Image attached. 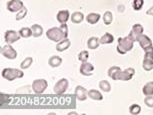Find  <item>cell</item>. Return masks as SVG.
<instances>
[{
	"mask_svg": "<svg viewBox=\"0 0 153 115\" xmlns=\"http://www.w3.org/2000/svg\"><path fill=\"white\" fill-rule=\"evenodd\" d=\"M88 97H90V98L93 100H102L103 99V95L98 90H96V89H91V90H89Z\"/></svg>",
	"mask_w": 153,
	"mask_h": 115,
	"instance_id": "cell-19",
	"label": "cell"
},
{
	"mask_svg": "<svg viewBox=\"0 0 153 115\" xmlns=\"http://www.w3.org/2000/svg\"><path fill=\"white\" fill-rule=\"evenodd\" d=\"M137 41L138 43H139L140 47L142 48V49H146V48L150 47V46H152V41L151 39L149 38L148 36L144 35V34H142V35H140L139 37L137 38Z\"/></svg>",
	"mask_w": 153,
	"mask_h": 115,
	"instance_id": "cell-12",
	"label": "cell"
},
{
	"mask_svg": "<svg viewBox=\"0 0 153 115\" xmlns=\"http://www.w3.org/2000/svg\"><path fill=\"white\" fill-rule=\"evenodd\" d=\"M118 70H121V69L118 67V66H112V67H110L108 69V76L109 77H111L112 75H113V74L116 72V71H118Z\"/></svg>",
	"mask_w": 153,
	"mask_h": 115,
	"instance_id": "cell-35",
	"label": "cell"
},
{
	"mask_svg": "<svg viewBox=\"0 0 153 115\" xmlns=\"http://www.w3.org/2000/svg\"><path fill=\"white\" fill-rule=\"evenodd\" d=\"M99 44H100L99 40H98L97 37H94V36L90 37V38L88 39V41H87L88 48H89V49H92V50H94V49H96V48H98Z\"/></svg>",
	"mask_w": 153,
	"mask_h": 115,
	"instance_id": "cell-17",
	"label": "cell"
},
{
	"mask_svg": "<svg viewBox=\"0 0 153 115\" xmlns=\"http://www.w3.org/2000/svg\"><path fill=\"white\" fill-rule=\"evenodd\" d=\"M32 63H33V59L31 58V57H27L26 59H24L21 62V64H20V67H21V69H27V68L30 67Z\"/></svg>",
	"mask_w": 153,
	"mask_h": 115,
	"instance_id": "cell-29",
	"label": "cell"
},
{
	"mask_svg": "<svg viewBox=\"0 0 153 115\" xmlns=\"http://www.w3.org/2000/svg\"><path fill=\"white\" fill-rule=\"evenodd\" d=\"M142 92L145 96L153 95V81H150L148 83H146V84L143 86Z\"/></svg>",
	"mask_w": 153,
	"mask_h": 115,
	"instance_id": "cell-21",
	"label": "cell"
},
{
	"mask_svg": "<svg viewBox=\"0 0 153 115\" xmlns=\"http://www.w3.org/2000/svg\"><path fill=\"white\" fill-rule=\"evenodd\" d=\"M144 4V0H133V9L134 10H140Z\"/></svg>",
	"mask_w": 153,
	"mask_h": 115,
	"instance_id": "cell-33",
	"label": "cell"
},
{
	"mask_svg": "<svg viewBox=\"0 0 153 115\" xmlns=\"http://www.w3.org/2000/svg\"><path fill=\"white\" fill-rule=\"evenodd\" d=\"M26 14H27V8L26 7H23L21 10L18 11V13H17V15H16V20H21L24 18L25 16H26Z\"/></svg>",
	"mask_w": 153,
	"mask_h": 115,
	"instance_id": "cell-32",
	"label": "cell"
},
{
	"mask_svg": "<svg viewBox=\"0 0 153 115\" xmlns=\"http://www.w3.org/2000/svg\"><path fill=\"white\" fill-rule=\"evenodd\" d=\"M88 96V92L87 90L82 87L81 85H78L76 88H75V97H76L77 100L79 101H84V100L87 98Z\"/></svg>",
	"mask_w": 153,
	"mask_h": 115,
	"instance_id": "cell-11",
	"label": "cell"
},
{
	"mask_svg": "<svg viewBox=\"0 0 153 115\" xmlns=\"http://www.w3.org/2000/svg\"><path fill=\"white\" fill-rule=\"evenodd\" d=\"M79 70H80V73H81L82 75L90 76V75H92V73H93V71H94V66L87 61L82 62L81 65H80Z\"/></svg>",
	"mask_w": 153,
	"mask_h": 115,
	"instance_id": "cell-10",
	"label": "cell"
},
{
	"mask_svg": "<svg viewBox=\"0 0 153 115\" xmlns=\"http://www.w3.org/2000/svg\"><path fill=\"white\" fill-rule=\"evenodd\" d=\"M70 40L67 39V38H65V39H63L61 40L60 42L57 43V45H56V50L58 51V52H62V51H64L66 49H68L69 47H70Z\"/></svg>",
	"mask_w": 153,
	"mask_h": 115,
	"instance_id": "cell-13",
	"label": "cell"
},
{
	"mask_svg": "<svg viewBox=\"0 0 153 115\" xmlns=\"http://www.w3.org/2000/svg\"><path fill=\"white\" fill-rule=\"evenodd\" d=\"M48 86V83L45 79H36L32 83V90L37 94L43 93Z\"/></svg>",
	"mask_w": 153,
	"mask_h": 115,
	"instance_id": "cell-5",
	"label": "cell"
},
{
	"mask_svg": "<svg viewBox=\"0 0 153 115\" xmlns=\"http://www.w3.org/2000/svg\"><path fill=\"white\" fill-rule=\"evenodd\" d=\"M142 67L145 71H151L153 69V60L144 58L143 63H142Z\"/></svg>",
	"mask_w": 153,
	"mask_h": 115,
	"instance_id": "cell-25",
	"label": "cell"
},
{
	"mask_svg": "<svg viewBox=\"0 0 153 115\" xmlns=\"http://www.w3.org/2000/svg\"><path fill=\"white\" fill-rule=\"evenodd\" d=\"M144 51H145L144 58L153 60V45L150 46V47H148V48H146V49H144Z\"/></svg>",
	"mask_w": 153,
	"mask_h": 115,
	"instance_id": "cell-31",
	"label": "cell"
},
{
	"mask_svg": "<svg viewBox=\"0 0 153 115\" xmlns=\"http://www.w3.org/2000/svg\"><path fill=\"white\" fill-rule=\"evenodd\" d=\"M99 19H100V15L97 13H89L87 17H86L87 22L90 23V24H96L99 21Z\"/></svg>",
	"mask_w": 153,
	"mask_h": 115,
	"instance_id": "cell-22",
	"label": "cell"
},
{
	"mask_svg": "<svg viewBox=\"0 0 153 115\" xmlns=\"http://www.w3.org/2000/svg\"><path fill=\"white\" fill-rule=\"evenodd\" d=\"M147 15H151L153 16V6L152 7H150L148 10H147V12H146Z\"/></svg>",
	"mask_w": 153,
	"mask_h": 115,
	"instance_id": "cell-37",
	"label": "cell"
},
{
	"mask_svg": "<svg viewBox=\"0 0 153 115\" xmlns=\"http://www.w3.org/2000/svg\"><path fill=\"white\" fill-rule=\"evenodd\" d=\"M62 63V58L59 56H51L48 60V64L51 66V67H58V66L61 65Z\"/></svg>",
	"mask_w": 153,
	"mask_h": 115,
	"instance_id": "cell-16",
	"label": "cell"
},
{
	"mask_svg": "<svg viewBox=\"0 0 153 115\" xmlns=\"http://www.w3.org/2000/svg\"><path fill=\"white\" fill-rule=\"evenodd\" d=\"M23 7H24L23 2L20 1V0H10L6 4L7 10L10 11V12H17V11L21 10Z\"/></svg>",
	"mask_w": 153,
	"mask_h": 115,
	"instance_id": "cell-9",
	"label": "cell"
},
{
	"mask_svg": "<svg viewBox=\"0 0 153 115\" xmlns=\"http://www.w3.org/2000/svg\"><path fill=\"white\" fill-rule=\"evenodd\" d=\"M135 41H136V39L134 38V36L131 33L126 37H119L117 40L118 42L117 51L120 54H122V55L127 53L128 51L133 49V44Z\"/></svg>",
	"mask_w": 153,
	"mask_h": 115,
	"instance_id": "cell-1",
	"label": "cell"
},
{
	"mask_svg": "<svg viewBox=\"0 0 153 115\" xmlns=\"http://www.w3.org/2000/svg\"><path fill=\"white\" fill-rule=\"evenodd\" d=\"M135 74V69L134 68H127L124 71L118 70L116 71L113 75L111 76V78L113 80H123V81H128V80L132 79V77Z\"/></svg>",
	"mask_w": 153,
	"mask_h": 115,
	"instance_id": "cell-3",
	"label": "cell"
},
{
	"mask_svg": "<svg viewBox=\"0 0 153 115\" xmlns=\"http://www.w3.org/2000/svg\"><path fill=\"white\" fill-rule=\"evenodd\" d=\"M114 41V37L110 33H105L101 38L99 39V42L101 44H110Z\"/></svg>",
	"mask_w": 153,
	"mask_h": 115,
	"instance_id": "cell-20",
	"label": "cell"
},
{
	"mask_svg": "<svg viewBox=\"0 0 153 115\" xmlns=\"http://www.w3.org/2000/svg\"><path fill=\"white\" fill-rule=\"evenodd\" d=\"M144 103L148 106L150 108H153V96L152 95H149V96H146L145 99H144Z\"/></svg>",
	"mask_w": 153,
	"mask_h": 115,
	"instance_id": "cell-34",
	"label": "cell"
},
{
	"mask_svg": "<svg viewBox=\"0 0 153 115\" xmlns=\"http://www.w3.org/2000/svg\"><path fill=\"white\" fill-rule=\"evenodd\" d=\"M20 34L15 30H7L4 34V39L7 44H13L20 39Z\"/></svg>",
	"mask_w": 153,
	"mask_h": 115,
	"instance_id": "cell-6",
	"label": "cell"
},
{
	"mask_svg": "<svg viewBox=\"0 0 153 115\" xmlns=\"http://www.w3.org/2000/svg\"><path fill=\"white\" fill-rule=\"evenodd\" d=\"M1 54L7 59H15L17 57L16 50L11 46V44L4 45L3 47L1 48Z\"/></svg>",
	"mask_w": 153,
	"mask_h": 115,
	"instance_id": "cell-7",
	"label": "cell"
},
{
	"mask_svg": "<svg viewBox=\"0 0 153 115\" xmlns=\"http://www.w3.org/2000/svg\"><path fill=\"white\" fill-rule=\"evenodd\" d=\"M24 76L23 71L16 68H4L2 70V77L8 81H13L17 78H22Z\"/></svg>",
	"mask_w": 153,
	"mask_h": 115,
	"instance_id": "cell-2",
	"label": "cell"
},
{
	"mask_svg": "<svg viewBox=\"0 0 153 115\" xmlns=\"http://www.w3.org/2000/svg\"><path fill=\"white\" fill-rule=\"evenodd\" d=\"M88 58H89V52L86 50H83L78 54V59H79V61H81V62H86L88 60Z\"/></svg>",
	"mask_w": 153,
	"mask_h": 115,
	"instance_id": "cell-30",
	"label": "cell"
},
{
	"mask_svg": "<svg viewBox=\"0 0 153 115\" xmlns=\"http://www.w3.org/2000/svg\"><path fill=\"white\" fill-rule=\"evenodd\" d=\"M31 29H32V32H33V36L34 37H39L42 35V32H43V28L40 26L39 24H33L31 26Z\"/></svg>",
	"mask_w": 153,
	"mask_h": 115,
	"instance_id": "cell-24",
	"label": "cell"
},
{
	"mask_svg": "<svg viewBox=\"0 0 153 115\" xmlns=\"http://www.w3.org/2000/svg\"><path fill=\"white\" fill-rule=\"evenodd\" d=\"M19 34L22 38H28V37L32 36L33 35V32H32V29L29 27H23L21 29L19 30Z\"/></svg>",
	"mask_w": 153,
	"mask_h": 115,
	"instance_id": "cell-23",
	"label": "cell"
},
{
	"mask_svg": "<svg viewBox=\"0 0 153 115\" xmlns=\"http://www.w3.org/2000/svg\"><path fill=\"white\" fill-rule=\"evenodd\" d=\"M112 20H113V15L110 11H106L103 15V21H104L105 25H110L112 23Z\"/></svg>",
	"mask_w": 153,
	"mask_h": 115,
	"instance_id": "cell-26",
	"label": "cell"
},
{
	"mask_svg": "<svg viewBox=\"0 0 153 115\" xmlns=\"http://www.w3.org/2000/svg\"><path fill=\"white\" fill-rule=\"evenodd\" d=\"M141 112V106L138 104H132L129 107V113L132 115H137Z\"/></svg>",
	"mask_w": 153,
	"mask_h": 115,
	"instance_id": "cell-28",
	"label": "cell"
},
{
	"mask_svg": "<svg viewBox=\"0 0 153 115\" xmlns=\"http://www.w3.org/2000/svg\"><path fill=\"white\" fill-rule=\"evenodd\" d=\"M68 80L66 78H62L60 79L59 81L56 82L55 86H54V92H55L56 94H63L65 93L66 90H67L68 88Z\"/></svg>",
	"mask_w": 153,
	"mask_h": 115,
	"instance_id": "cell-8",
	"label": "cell"
},
{
	"mask_svg": "<svg viewBox=\"0 0 153 115\" xmlns=\"http://www.w3.org/2000/svg\"><path fill=\"white\" fill-rule=\"evenodd\" d=\"M83 19H84V15H83V13L79 12V11H76V12H74L71 15V21L73 23H76V24L81 23Z\"/></svg>",
	"mask_w": 153,
	"mask_h": 115,
	"instance_id": "cell-18",
	"label": "cell"
},
{
	"mask_svg": "<svg viewBox=\"0 0 153 115\" xmlns=\"http://www.w3.org/2000/svg\"><path fill=\"white\" fill-rule=\"evenodd\" d=\"M130 33L134 36V38L136 39V41H137L138 37L143 34V26L141 24H135V25H133V27H132V30H131Z\"/></svg>",
	"mask_w": 153,
	"mask_h": 115,
	"instance_id": "cell-15",
	"label": "cell"
},
{
	"mask_svg": "<svg viewBox=\"0 0 153 115\" xmlns=\"http://www.w3.org/2000/svg\"><path fill=\"white\" fill-rule=\"evenodd\" d=\"M99 87L102 91L104 92H109L111 90V85L110 83L108 81H106V80H102V81L99 82Z\"/></svg>",
	"mask_w": 153,
	"mask_h": 115,
	"instance_id": "cell-27",
	"label": "cell"
},
{
	"mask_svg": "<svg viewBox=\"0 0 153 115\" xmlns=\"http://www.w3.org/2000/svg\"><path fill=\"white\" fill-rule=\"evenodd\" d=\"M46 36L48 37V39L52 40L54 42H60L61 40L65 39V36L64 34H63L62 30L60 29V27H52L50 28V29L47 30V32H46Z\"/></svg>",
	"mask_w": 153,
	"mask_h": 115,
	"instance_id": "cell-4",
	"label": "cell"
},
{
	"mask_svg": "<svg viewBox=\"0 0 153 115\" xmlns=\"http://www.w3.org/2000/svg\"><path fill=\"white\" fill-rule=\"evenodd\" d=\"M60 29L62 30V32H63V34H64L65 38H67V36H68V26H67V24L62 23V24L60 25Z\"/></svg>",
	"mask_w": 153,
	"mask_h": 115,
	"instance_id": "cell-36",
	"label": "cell"
},
{
	"mask_svg": "<svg viewBox=\"0 0 153 115\" xmlns=\"http://www.w3.org/2000/svg\"><path fill=\"white\" fill-rule=\"evenodd\" d=\"M69 16H70V14H69L68 10H60L59 12L57 13L56 18L58 20V22L62 24V23L67 22V20L69 19Z\"/></svg>",
	"mask_w": 153,
	"mask_h": 115,
	"instance_id": "cell-14",
	"label": "cell"
}]
</instances>
